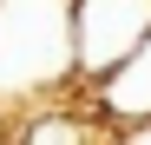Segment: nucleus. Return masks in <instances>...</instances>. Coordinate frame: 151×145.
<instances>
[{"label":"nucleus","mask_w":151,"mask_h":145,"mask_svg":"<svg viewBox=\"0 0 151 145\" xmlns=\"http://www.w3.org/2000/svg\"><path fill=\"white\" fill-rule=\"evenodd\" d=\"M72 79V0H0V106L53 99Z\"/></svg>","instance_id":"1"},{"label":"nucleus","mask_w":151,"mask_h":145,"mask_svg":"<svg viewBox=\"0 0 151 145\" xmlns=\"http://www.w3.org/2000/svg\"><path fill=\"white\" fill-rule=\"evenodd\" d=\"M151 33V0H72V72L99 86Z\"/></svg>","instance_id":"2"},{"label":"nucleus","mask_w":151,"mask_h":145,"mask_svg":"<svg viewBox=\"0 0 151 145\" xmlns=\"http://www.w3.org/2000/svg\"><path fill=\"white\" fill-rule=\"evenodd\" d=\"M20 145H92V138H86L79 119H27Z\"/></svg>","instance_id":"4"},{"label":"nucleus","mask_w":151,"mask_h":145,"mask_svg":"<svg viewBox=\"0 0 151 145\" xmlns=\"http://www.w3.org/2000/svg\"><path fill=\"white\" fill-rule=\"evenodd\" d=\"M92 92H99V112H105L112 125H145V119H151V33H145Z\"/></svg>","instance_id":"3"}]
</instances>
